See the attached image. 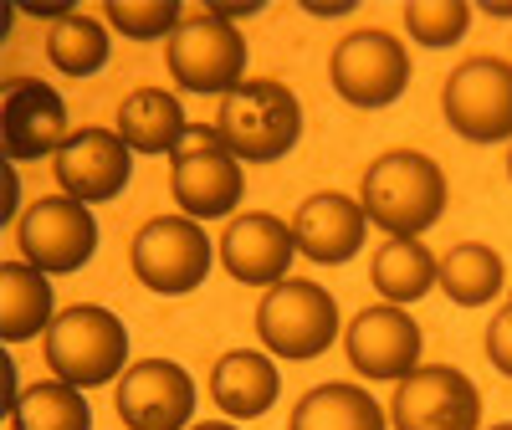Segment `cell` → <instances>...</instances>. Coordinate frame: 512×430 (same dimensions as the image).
Wrapping results in <instances>:
<instances>
[{
	"label": "cell",
	"instance_id": "cell-1",
	"mask_svg": "<svg viewBox=\"0 0 512 430\" xmlns=\"http://www.w3.org/2000/svg\"><path fill=\"white\" fill-rule=\"evenodd\" d=\"M364 215L384 236H420L441 221L446 210V175L431 154L420 149H390L364 169Z\"/></svg>",
	"mask_w": 512,
	"mask_h": 430
},
{
	"label": "cell",
	"instance_id": "cell-2",
	"mask_svg": "<svg viewBox=\"0 0 512 430\" xmlns=\"http://www.w3.org/2000/svg\"><path fill=\"white\" fill-rule=\"evenodd\" d=\"M221 139L231 144L236 159H282L297 139H303V103L287 82L277 77H251L221 103Z\"/></svg>",
	"mask_w": 512,
	"mask_h": 430
},
{
	"label": "cell",
	"instance_id": "cell-3",
	"mask_svg": "<svg viewBox=\"0 0 512 430\" xmlns=\"http://www.w3.org/2000/svg\"><path fill=\"white\" fill-rule=\"evenodd\" d=\"M241 190H246L241 164L221 139V128L190 123L180 149L169 154V195L180 200V210L190 221H221V215L236 210Z\"/></svg>",
	"mask_w": 512,
	"mask_h": 430
},
{
	"label": "cell",
	"instance_id": "cell-4",
	"mask_svg": "<svg viewBox=\"0 0 512 430\" xmlns=\"http://www.w3.org/2000/svg\"><path fill=\"white\" fill-rule=\"evenodd\" d=\"M41 354H47L57 379L77 384V390H93V384H108L123 369L128 328L98 303H72L47 328V349Z\"/></svg>",
	"mask_w": 512,
	"mask_h": 430
},
{
	"label": "cell",
	"instance_id": "cell-5",
	"mask_svg": "<svg viewBox=\"0 0 512 430\" xmlns=\"http://www.w3.org/2000/svg\"><path fill=\"white\" fill-rule=\"evenodd\" d=\"M164 62H169V77L185 93L231 98L241 88V72H246V36L231 21H216L200 6V11H185L180 31L164 47Z\"/></svg>",
	"mask_w": 512,
	"mask_h": 430
},
{
	"label": "cell",
	"instance_id": "cell-6",
	"mask_svg": "<svg viewBox=\"0 0 512 430\" xmlns=\"http://www.w3.org/2000/svg\"><path fill=\"white\" fill-rule=\"evenodd\" d=\"M256 333L282 359H318L338 338V303L318 282L282 277L262 303H256Z\"/></svg>",
	"mask_w": 512,
	"mask_h": 430
},
{
	"label": "cell",
	"instance_id": "cell-7",
	"mask_svg": "<svg viewBox=\"0 0 512 430\" xmlns=\"http://www.w3.org/2000/svg\"><path fill=\"white\" fill-rule=\"evenodd\" d=\"M446 123L472 144L512 139V62L502 57H466L441 88Z\"/></svg>",
	"mask_w": 512,
	"mask_h": 430
},
{
	"label": "cell",
	"instance_id": "cell-8",
	"mask_svg": "<svg viewBox=\"0 0 512 430\" xmlns=\"http://www.w3.org/2000/svg\"><path fill=\"white\" fill-rule=\"evenodd\" d=\"M134 272L159 297L195 292L210 272V236L190 215H154L134 236Z\"/></svg>",
	"mask_w": 512,
	"mask_h": 430
},
{
	"label": "cell",
	"instance_id": "cell-9",
	"mask_svg": "<svg viewBox=\"0 0 512 430\" xmlns=\"http://www.w3.org/2000/svg\"><path fill=\"white\" fill-rule=\"evenodd\" d=\"M328 77H333V93L354 103V108H390L405 82H410V57L405 47L390 36V31H349L344 41L333 47V62H328Z\"/></svg>",
	"mask_w": 512,
	"mask_h": 430
},
{
	"label": "cell",
	"instance_id": "cell-10",
	"mask_svg": "<svg viewBox=\"0 0 512 430\" xmlns=\"http://www.w3.org/2000/svg\"><path fill=\"white\" fill-rule=\"evenodd\" d=\"M21 251L36 272H52V277H67V272H82L98 251V226L82 200L72 195H41L26 215H21Z\"/></svg>",
	"mask_w": 512,
	"mask_h": 430
},
{
	"label": "cell",
	"instance_id": "cell-11",
	"mask_svg": "<svg viewBox=\"0 0 512 430\" xmlns=\"http://www.w3.org/2000/svg\"><path fill=\"white\" fill-rule=\"evenodd\" d=\"M390 420H395V430H477L482 425V395L461 369L420 364L415 374L400 379Z\"/></svg>",
	"mask_w": 512,
	"mask_h": 430
},
{
	"label": "cell",
	"instance_id": "cell-12",
	"mask_svg": "<svg viewBox=\"0 0 512 430\" xmlns=\"http://www.w3.org/2000/svg\"><path fill=\"white\" fill-rule=\"evenodd\" d=\"M195 415V379L175 359H144L118 384V420L128 430H185Z\"/></svg>",
	"mask_w": 512,
	"mask_h": 430
},
{
	"label": "cell",
	"instance_id": "cell-13",
	"mask_svg": "<svg viewBox=\"0 0 512 430\" xmlns=\"http://www.w3.org/2000/svg\"><path fill=\"white\" fill-rule=\"evenodd\" d=\"M344 354L364 379H405L420 369V323L395 303L364 308L349 318Z\"/></svg>",
	"mask_w": 512,
	"mask_h": 430
},
{
	"label": "cell",
	"instance_id": "cell-14",
	"mask_svg": "<svg viewBox=\"0 0 512 430\" xmlns=\"http://www.w3.org/2000/svg\"><path fill=\"white\" fill-rule=\"evenodd\" d=\"M52 169H57L62 195H72L82 205H98V200H113L128 185L134 149H128L118 134H108V128H77V134L57 149Z\"/></svg>",
	"mask_w": 512,
	"mask_h": 430
},
{
	"label": "cell",
	"instance_id": "cell-15",
	"mask_svg": "<svg viewBox=\"0 0 512 430\" xmlns=\"http://www.w3.org/2000/svg\"><path fill=\"white\" fill-rule=\"evenodd\" d=\"M0 128H6V154L11 159H41V154H52L72 139L62 93L47 88L41 77H11L6 82V113H0Z\"/></svg>",
	"mask_w": 512,
	"mask_h": 430
},
{
	"label": "cell",
	"instance_id": "cell-16",
	"mask_svg": "<svg viewBox=\"0 0 512 430\" xmlns=\"http://www.w3.org/2000/svg\"><path fill=\"white\" fill-rule=\"evenodd\" d=\"M364 236H369L364 205L349 200V195H338V190L308 195L303 205H297V215H292V241H297V251H303L308 262H318V267L349 262V256L364 246Z\"/></svg>",
	"mask_w": 512,
	"mask_h": 430
},
{
	"label": "cell",
	"instance_id": "cell-17",
	"mask_svg": "<svg viewBox=\"0 0 512 430\" xmlns=\"http://www.w3.org/2000/svg\"><path fill=\"white\" fill-rule=\"evenodd\" d=\"M292 226L277 221L267 210H251V215H236L226 226V241H221V262L236 282L246 287H277L282 272L292 267Z\"/></svg>",
	"mask_w": 512,
	"mask_h": 430
},
{
	"label": "cell",
	"instance_id": "cell-18",
	"mask_svg": "<svg viewBox=\"0 0 512 430\" xmlns=\"http://www.w3.org/2000/svg\"><path fill=\"white\" fill-rule=\"evenodd\" d=\"M277 364L267 354L256 349H231L216 369H210V395H216V405L236 420H256L267 415L272 400H277Z\"/></svg>",
	"mask_w": 512,
	"mask_h": 430
},
{
	"label": "cell",
	"instance_id": "cell-19",
	"mask_svg": "<svg viewBox=\"0 0 512 430\" xmlns=\"http://www.w3.org/2000/svg\"><path fill=\"white\" fill-rule=\"evenodd\" d=\"M185 128V103L164 88H139L118 108V139L134 154H175Z\"/></svg>",
	"mask_w": 512,
	"mask_h": 430
},
{
	"label": "cell",
	"instance_id": "cell-20",
	"mask_svg": "<svg viewBox=\"0 0 512 430\" xmlns=\"http://www.w3.org/2000/svg\"><path fill=\"white\" fill-rule=\"evenodd\" d=\"M52 318V287L47 272H36L31 262H6L0 267V338L6 343H26L36 333H47Z\"/></svg>",
	"mask_w": 512,
	"mask_h": 430
},
{
	"label": "cell",
	"instance_id": "cell-21",
	"mask_svg": "<svg viewBox=\"0 0 512 430\" xmlns=\"http://www.w3.org/2000/svg\"><path fill=\"white\" fill-rule=\"evenodd\" d=\"M287 430H384V410L369 390H354V384L333 379L292 405Z\"/></svg>",
	"mask_w": 512,
	"mask_h": 430
},
{
	"label": "cell",
	"instance_id": "cell-22",
	"mask_svg": "<svg viewBox=\"0 0 512 430\" xmlns=\"http://www.w3.org/2000/svg\"><path fill=\"white\" fill-rule=\"evenodd\" d=\"M436 272H441V262L415 236H395V241H384V251L374 256L369 282H374V292L384 297V303L405 308V303H420V297L431 292Z\"/></svg>",
	"mask_w": 512,
	"mask_h": 430
},
{
	"label": "cell",
	"instance_id": "cell-23",
	"mask_svg": "<svg viewBox=\"0 0 512 430\" xmlns=\"http://www.w3.org/2000/svg\"><path fill=\"white\" fill-rule=\"evenodd\" d=\"M502 256L492 251V246H482V241H461V246H451L446 256H441V272H436V282L446 287V297L451 303H461V308H487L492 297L502 292Z\"/></svg>",
	"mask_w": 512,
	"mask_h": 430
},
{
	"label": "cell",
	"instance_id": "cell-24",
	"mask_svg": "<svg viewBox=\"0 0 512 430\" xmlns=\"http://www.w3.org/2000/svg\"><path fill=\"white\" fill-rule=\"evenodd\" d=\"M11 430H93V410L77 384L41 379V384L21 390V400L11 410Z\"/></svg>",
	"mask_w": 512,
	"mask_h": 430
},
{
	"label": "cell",
	"instance_id": "cell-25",
	"mask_svg": "<svg viewBox=\"0 0 512 430\" xmlns=\"http://www.w3.org/2000/svg\"><path fill=\"white\" fill-rule=\"evenodd\" d=\"M47 57H52V67H57L62 77H93V72L108 62V26L93 21V16H82V11L52 21V31H47Z\"/></svg>",
	"mask_w": 512,
	"mask_h": 430
},
{
	"label": "cell",
	"instance_id": "cell-26",
	"mask_svg": "<svg viewBox=\"0 0 512 430\" xmlns=\"http://www.w3.org/2000/svg\"><path fill=\"white\" fill-rule=\"evenodd\" d=\"M405 26L425 47H456L466 36V26H472V6L466 0H410Z\"/></svg>",
	"mask_w": 512,
	"mask_h": 430
},
{
	"label": "cell",
	"instance_id": "cell-27",
	"mask_svg": "<svg viewBox=\"0 0 512 430\" xmlns=\"http://www.w3.org/2000/svg\"><path fill=\"white\" fill-rule=\"evenodd\" d=\"M103 16L123 31V36H134V41H149V36H175L185 11H180V0H144V6H134V0H108Z\"/></svg>",
	"mask_w": 512,
	"mask_h": 430
},
{
	"label": "cell",
	"instance_id": "cell-28",
	"mask_svg": "<svg viewBox=\"0 0 512 430\" xmlns=\"http://www.w3.org/2000/svg\"><path fill=\"white\" fill-rule=\"evenodd\" d=\"M487 359H492L497 374L512 379V303L497 308V318L487 323Z\"/></svg>",
	"mask_w": 512,
	"mask_h": 430
},
{
	"label": "cell",
	"instance_id": "cell-29",
	"mask_svg": "<svg viewBox=\"0 0 512 430\" xmlns=\"http://www.w3.org/2000/svg\"><path fill=\"white\" fill-rule=\"evenodd\" d=\"M205 11L216 16V21H231V16H256V11H267V6H262V0H246V6H226V0H210Z\"/></svg>",
	"mask_w": 512,
	"mask_h": 430
},
{
	"label": "cell",
	"instance_id": "cell-30",
	"mask_svg": "<svg viewBox=\"0 0 512 430\" xmlns=\"http://www.w3.org/2000/svg\"><path fill=\"white\" fill-rule=\"evenodd\" d=\"M354 0H333V6H318V0H308V16H349Z\"/></svg>",
	"mask_w": 512,
	"mask_h": 430
},
{
	"label": "cell",
	"instance_id": "cell-31",
	"mask_svg": "<svg viewBox=\"0 0 512 430\" xmlns=\"http://www.w3.org/2000/svg\"><path fill=\"white\" fill-rule=\"evenodd\" d=\"M492 16H512V6H502V0H492V6H487Z\"/></svg>",
	"mask_w": 512,
	"mask_h": 430
},
{
	"label": "cell",
	"instance_id": "cell-32",
	"mask_svg": "<svg viewBox=\"0 0 512 430\" xmlns=\"http://www.w3.org/2000/svg\"><path fill=\"white\" fill-rule=\"evenodd\" d=\"M190 430H231V425H221V420H205V425H190Z\"/></svg>",
	"mask_w": 512,
	"mask_h": 430
},
{
	"label": "cell",
	"instance_id": "cell-33",
	"mask_svg": "<svg viewBox=\"0 0 512 430\" xmlns=\"http://www.w3.org/2000/svg\"><path fill=\"white\" fill-rule=\"evenodd\" d=\"M492 430H512V420H507V425H492Z\"/></svg>",
	"mask_w": 512,
	"mask_h": 430
},
{
	"label": "cell",
	"instance_id": "cell-34",
	"mask_svg": "<svg viewBox=\"0 0 512 430\" xmlns=\"http://www.w3.org/2000/svg\"><path fill=\"white\" fill-rule=\"evenodd\" d=\"M507 175H512V154H507Z\"/></svg>",
	"mask_w": 512,
	"mask_h": 430
}]
</instances>
